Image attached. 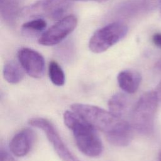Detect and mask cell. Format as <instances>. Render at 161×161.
<instances>
[{"mask_svg":"<svg viewBox=\"0 0 161 161\" xmlns=\"http://www.w3.org/2000/svg\"><path fill=\"white\" fill-rule=\"evenodd\" d=\"M64 121L72 132L77 147L82 153L90 157L101 154L103 143L94 127L73 111L64 113Z\"/></svg>","mask_w":161,"mask_h":161,"instance_id":"1","label":"cell"},{"mask_svg":"<svg viewBox=\"0 0 161 161\" xmlns=\"http://www.w3.org/2000/svg\"><path fill=\"white\" fill-rule=\"evenodd\" d=\"M71 109L93 127L104 133L106 136L118 133L131 126L111 112L96 106L75 103Z\"/></svg>","mask_w":161,"mask_h":161,"instance_id":"2","label":"cell"},{"mask_svg":"<svg viewBox=\"0 0 161 161\" xmlns=\"http://www.w3.org/2000/svg\"><path fill=\"white\" fill-rule=\"evenodd\" d=\"M158 101L155 91H150L137 101L132 113V125L140 133L148 135L152 133Z\"/></svg>","mask_w":161,"mask_h":161,"instance_id":"3","label":"cell"},{"mask_svg":"<svg viewBox=\"0 0 161 161\" xmlns=\"http://www.w3.org/2000/svg\"><path fill=\"white\" fill-rule=\"evenodd\" d=\"M128 31L127 25L123 22L109 23L94 33L89 40V48L95 53L104 52L121 40Z\"/></svg>","mask_w":161,"mask_h":161,"instance_id":"4","label":"cell"},{"mask_svg":"<svg viewBox=\"0 0 161 161\" xmlns=\"http://www.w3.org/2000/svg\"><path fill=\"white\" fill-rule=\"evenodd\" d=\"M29 123L45 133L57 154L63 161H79L69 150L57 129L50 121L43 118H33L29 121Z\"/></svg>","mask_w":161,"mask_h":161,"instance_id":"5","label":"cell"},{"mask_svg":"<svg viewBox=\"0 0 161 161\" xmlns=\"http://www.w3.org/2000/svg\"><path fill=\"white\" fill-rule=\"evenodd\" d=\"M77 21V17L74 14L64 17L43 32L38 43L44 46H52L60 43L74 30Z\"/></svg>","mask_w":161,"mask_h":161,"instance_id":"6","label":"cell"},{"mask_svg":"<svg viewBox=\"0 0 161 161\" xmlns=\"http://www.w3.org/2000/svg\"><path fill=\"white\" fill-rule=\"evenodd\" d=\"M18 60L25 71L33 78L42 77L45 72L43 57L30 48H22L18 52Z\"/></svg>","mask_w":161,"mask_h":161,"instance_id":"7","label":"cell"},{"mask_svg":"<svg viewBox=\"0 0 161 161\" xmlns=\"http://www.w3.org/2000/svg\"><path fill=\"white\" fill-rule=\"evenodd\" d=\"M34 141V131L30 128L23 129L12 138L9 143L10 150L17 157H24L30 151Z\"/></svg>","mask_w":161,"mask_h":161,"instance_id":"8","label":"cell"},{"mask_svg":"<svg viewBox=\"0 0 161 161\" xmlns=\"http://www.w3.org/2000/svg\"><path fill=\"white\" fill-rule=\"evenodd\" d=\"M117 81L119 87L125 92L135 93L138 89L142 81L140 74L133 70L121 71L117 76Z\"/></svg>","mask_w":161,"mask_h":161,"instance_id":"9","label":"cell"},{"mask_svg":"<svg viewBox=\"0 0 161 161\" xmlns=\"http://www.w3.org/2000/svg\"><path fill=\"white\" fill-rule=\"evenodd\" d=\"M108 105L109 112L114 116L121 118L127 108V97L123 93H116L109 99Z\"/></svg>","mask_w":161,"mask_h":161,"instance_id":"10","label":"cell"},{"mask_svg":"<svg viewBox=\"0 0 161 161\" xmlns=\"http://www.w3.org/2000/svg\"><path fill=\"white\" fill-rule=\"evenodd\" d=\"M3 75L6 80L10 84L19 82L24 77L23 72L19 65L13 61L8 62L4 65Z\"/></svg>","mask_w":161,"mask_h":161,"instance_id":"11","label":"cell"},{"mask_svg":"<svg viewBox=\"0 0 161 161\" xmlns=\"http://www.w3.org/2000/svg\"><path fill=\"white\" fill-rule=\"evenodd\" d=\"M48 74L52 82L57 86H62L65 84V76L64 72L55 61H51L48 66Z\"/></svg>","mask_w":161,"mask_h":161,"instance_id":"12","label":"cell"},{"mask_svg":"<svg viewBox=\"0 0 161 161\" xmlns=\"http://www.w3.org/2000/svg\"><path fill=\"white\" fill-rule=\"evenodd\" d=\"M46 27V21L42 18H37L25 23L21 29L26 34H37L43 31Z\"/></svg>","mask_w":161,"mask_h":161,"instance_id":"13","label":"cell"},{"mask_svg":"<svg viewBox=\"0 0 161 161\" xmlns=\"http://www.w3.org/2000/svg\"><path fill=\"white\" fill-rule=\"evenodd\" d=\"M1 161H16L13 157L5 149H1Z\"/></svg>","mask_w":161,"mask_h":161,"instance_id":"14","label":"cell"},{"mask_svg":"<svg viewBox=\"0 0 161 161\" xmlns=\"http://www.w3.org/2000/svg\"><path fill=\"white\" fill-rule=\"evenodd\" d=\"M152 42L155 45L161 48V33H156L153 35Z\"/></svg>","mask_w":161,"mask_h":161,"instance_id":"15","label":"cell"},{"mask_svg":"<svg viewBox=\"0 0 161 161\" xmlns=\"http://www.w3.org/2000/svg\"><path fill=\"white\" fill-rule=\"evenodd\" d=\"M155 92L157 94V96H158V98L159 101H161V80H160V81L159 82L158 84L157 85V86L156 87Z\"/></svg>","mask_w":161,"mask_h":161,"instance_id":"16","label":"cell"},{"mask_svg":"<svg viewBox=\"0 0 161 161\" xmlns=\"http://www.w3.org/2000/svg\"><path fill=\"white\" fill-rule=\"evenodd\" d=\"M71 1H96V2H102L105 1L106 0H71Z\"/></svg>","mask_w":161,"mask_h":161,"instance_id":"17","label":"cell"},{"mask_svg":"<svg viewBox=\"0 0 161 161\" xmlns=\"http://www.w3.org/2000/svg\"><path fill=\"white\" fill-rule=\"evenodd\" d=\"M155 67H156V68H157L158 70H161V61L158 62L156 64Z\"/></svg>","mask_w":161,"mask_h":161,"instance_id":"18","label":"cell"},{"mask_svg":"<svg viewBox=\"0 0 161 161\" xmlns=\"http://www.w3.org/2000/svg\"><path fill=\"white\" fill-rule=\"evenodd\" d=\"M158 161H161V152L160 153V154L158 155Z\"/></svg>","mask_w":161,"mask_h":161,"instance_id":"19","label":"cell"},{"mask_svg":"<svg viewBox=\"0 0 161 161\" xmlns=\"http://www.w3.org/2000/svg\"><path fill=\"white\" fill-rule=\"evenodd\" d=\"M6 1H8V0H0V3H3V2H4Z\"/></svg>","mask_w":161,"mask_h":161,"instance_id":"20","label":"cell"}]
</instances>
